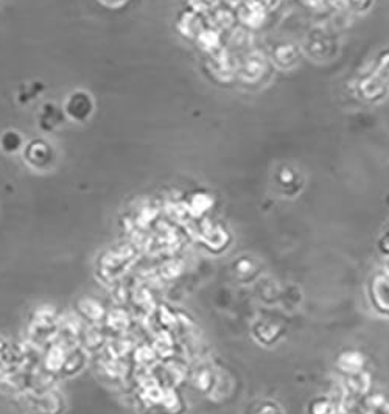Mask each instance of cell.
<instances>
[{"label": "cell", "instance_id": "10", "mask_svg": "<svg viewBox=\"0 0 389 414\" xmlns=\"http://www.w3.org/2000/svg\"><path fill=\"white\" fill-rule=\"evenodd\" d=\"M0 145H2V150L6 153H16L22 145V137L16 131H6L2 136V139H0Z\"/></svg>", "mask_w": 389, "mask_h": 414}, {"label": "cell", "instance_id": "2", "mask_svg": "<svg viewBox=\"0 0 389 414\" xmlns=\"http://www.w3.org/2000/svg\"><path fill=\"white\" fill-rule=\"evenodd\" d=\"M266 11L268 10L265 8L262 0H246L237 11V19H240L241 24H245L246 27L254 28L265 20Z\"/></svg>", "mask_w": 389, "mask_h": 414}, {"label": "cell", "instance_id": "12", "mask_svg": "<svg viewBox=\"0 0 389 414\" xmlns=\"http://www.w3.org/2000/svg\"><path fill=\"white\" fill-rule=\"evenodd\" d=\"M304 4H307L309 6H319V5H323L325 0H302Z\"/></svg>", "mask_w": 389, "mask_h": 414}, {"label": "cell", "instance_id": "7", "mask_svg": "<svg viewBox=\"0 0 389 414\" xmlns=\"http://www.w3.org/2000/svg\"><path fill=\"white\" fill-rule=\"evenodd\" d=\"M196 41L198 44L201 45L203 50L209 52V53H213L217 52L218 49H221V37H220V33L218 30L212 28V27H204L201 30V33L196 36Z\"/></svg>", "mask_w": 389, "mask_h": 414}, {"label": "cell", "instance_id": "4", "mask_svg": "<svg viewBox=\"0 0 389 414\" xmlns=\"http://www.w3.org/2000/svg\"><path fill=\"white\" fill-rule=\"evenodd\" d=\"M265 69H266L265 58L258 52H251L248 53L246 59L241 63L237 73L245 81H256L265 73Z\"/></svg>", "mask_w": 389, "mask_h": 414}, {"label": "cell", "instance_id": "3", "mask_svg": "<svg viewBox=\"0 0 389 414\" xmlns=\"http://www.w3.org/2000/svg\"><path fill=\"white\" fill-rule=\"evenodd\" d=\"M25 158L30 165L36 168H44L52 164L53 160V150L52 145L44 141H33L28 143L25 150Z\"/></svg>", "mask_w": 389, "mask_h": 414}, {"label": "cell", "instance_id": "5", "mask_svg": "<svg viewBox=\"0 0 389 414\" xmlns=\"http://www.w3.org/2000/svg\"><path fill=\"white\" fill-rule=\"evenodd\" d=\"M273 59L280 69H289L297 64V59H299V52H297L296 45L292 44H284L276 47L273 52Z\"/></svg>", "mask_w": 389, "mask_h": 414}, {"label": "cell", "instance_id": "1", "mask_svg": "<svg viewBox=\"0 0 389 414\" xmlns=\"http://www.w3.org/2000/svg\"><path fill=\"white\" fill-rule=\"evenodd\" d=\"M94 111V103L92 98L86 92H75L71 97H68L66 103V112L71 116L73 120H86L90 114Z\"/></svg>", "mask_w": 389, "mask_h": 414}, {"label": "cell", "instance_id": "11", "mask_svg": "<svg viewBox=\"0 0 389 414\" xmlns=\"http://www.w3.org/2000/svg\"><path fill=\"white\" fill-rule=\"evenodd\" d=\"M373 4V0H347V8L354 13H366Z\"/></svg>", "mask_w": 389, "mask_h": 414}, {"label": "cell", "instance_id": "9", "mask_svg": "<svg viewBox=\"0 0 389 414\" xmlns=\"http://www.w3.org/2000/svg\"><path fill=\"white\" fill-rule=\"evenodd\" d=\"M371 73L376 76L380 83H383L386 88H389V50L381 53V57L377 59V64Z\"/></svg>", "mask_w": 389, "mask_h": 414}, {"label": "cell", "instance_id": "6", "mask_svg": "<svg viewBox=\"0 0 389 414\" xmlns=\"http://www.w3.org/2000/svg\"><path fill=\"white\" fill-rule=\"evenodd\" d=\"M203 28H204V25L201 24V14L195 10L184 13L179 19L181 33L188 36V37H196L198 35L201 33Z\"/></svg>", "mask_w": 389, "mask_h": 414}, {"label": "cell", "instance_id": "8", "mask_svg": "<svg viewBox=\"0 0 389 414\" xmlns=\"http://www.w3.org/2000/svg\"><path fill=\"white\" fill-rule=\"evenodd\" d=\"M212 18H213V22H215V30L217 28L229 30L234 27L235 20H237V13H234L229 8H213Z\"/></svg>", "mask_w": 389, "mask_h": 414}]
</instances>
